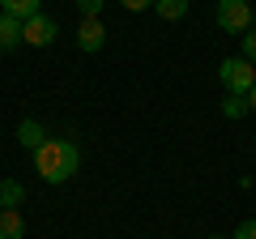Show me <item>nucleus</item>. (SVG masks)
Listing matches in <instances>:
<instances>
[{"mask_svg":"<svg viewBox=\"0 0 256 239\" xmlns=\"http://www.w3.org/2000/svg\"><path fill=\"white\" fill-rule=\"evenodd\" d=\"M230 239H256V218H248L244 226H235V235Z\"/></svg>","mask_w":256,"mask_h":239,"instance_id":"obj_16","label":"nucleus"},{"mask_svg":"<svg viewBox=\"0 0 256 239\" xmlns=\"http://www.w3.org/2000/svg\"><path fill=\"white\" fill-rule=\"evenodd\" d=\"M0 13H9L18 22H30L34 13H43V0H0Z\"/></svg>","mask_w":256,"mask_h":239,"instance_id":"obj_8","label":"nucleus"},{"mask_svg":"<svg viewBox=\"0 0 256 239\" xmlns=\"http://www.w3.org/2000/svg\"><path fill=\"white\" fill-rule=\"evenodd\" d=\"M214 22H218L226 34H239V38H244L248 30H252V4H248V0H218Z\"/></svg>","mask_w":256,"mask_h":239,"instance_id":"obj_3","label":"nucleus"},{"mask_svg":"<svg viewBox=\"0 0 256 239\" xmlns=\"http://www.w3.org/2000/svg\"><path fill=\"white\" fill-rule=\"evenodd\" d=\"M252 30H256V9H252Z\"/></svg>","mask_w":256,"mask_h":239,"instance_id":"obj_18","label":"nucleus"},{"mask_svg":"<svg viewBox=\"0 0 256 239\" xmlns=\"http://www.w3.org/2000/svg\"><path fill=\"white\" fill-rule=\"evenodd\" d=\"M222 116H226V120H244V116H252V107H248V94H226V98H222Z\"/></svg>","mask_w":256,"mask_h":239,"instance_id":"obj_12","label":"nucleus"},{"mask_svg":"<svg viewBox=\"0 0 256 239\" xmlns=\"http://www.w3.org/2000/svg\"><path fill=\"white\" fill-rule=\"evenodd\" d=\"M124 4V13H146V9H154V0H120Z\"/></svg>","mask_w":256,"mask_h":239,"instance_id":"obj_15","label":"nucleus"},{"mask_svg":"<svg viewBox=\"0 0 256 239\" xmlns=\"http://www.w3.org/2000/svg\"><path fill=\"white\" fill-rule=\"evenodd\" d=\"M239 56H244L248 64H256V30H248V34H244V52H239Z\"/></svg>","mask_w":256,"mask_h":239,"instance_id":"obj_14","label":"nucleus"},{"mask_svg":"<svg viewBox=\"0 0 256 239\" xmlns=\"http://www.w3.org/2000/svg\"><path fill=\"white\" fill-rule=\"evenodd\" d=\"M18 141H22V150H30V154H34V150L47 141V128L38 124V120H22V124H18Z\"/></svg>","mask_w":256,"mask_h":239,"instance_id":"obj_6","label":"nucleus"},{"mask_svg":"<svg viewBox=\"0 0 256 239\" xmlns=\"http://www.w3.org/2000/svg\"><path fill=\"white\" fill-rule=\"evenodd\" d=\"M30 158H34V171L43 184H68L77 175V166H82V150L64 137H47Z\"/></svg>","mask_w":256,"mask_h":239,"instance_id":"obj_1","label":"nucleus"},{"mask_svg":"<svg viewBox=\"0 0 256 239\" xmlns=\"http://www.w3.org/2000/svg\"><path fill=\"white\" fill-rule=\"evenodd\" d=\"M188 9H192V0H154V13L162 22H184Z\"/></svg>","mask_w":256,"mask_h":239,"instance_id":"obj_10","label":"nucleus"},{"mask_svg":"<svg viewBox=\"0 0 256 239\" xmlns=\"http://www.w3.org/2000/svg\"><path fill=\"white\" fill-rule=\"evenodd\" d=\"M218 82H222V90H226V94H252L256 64H248L244 56H226V60L218 64Z\"/></svg>","mask_w":256,"mask_h":239,"instance_id":"obj_2","label":"nucleus"},{"mask_svg":"<svg viewBox=\"0 0 256 239\" xmlns=\"http://www.w3.org/2000/svg\"><path fill=\"white\" fill-rule=\"evenodd\" d=\"M56 34H60V22L47 18V13H34L30 22H22V43L26 47H52Z\"/></svg>","mask_w":256,"mask_h":239,"instance_id":"obj_4","label":"nucleus"},{"mask_svg":"<svg viewBox=\"0 0 256 239\" xmlns=\"http://www.w3.org/2000/svg\"><path fill=\"white\" fill-rule=\"evenodd\" d=\"M248 107H252V116H256V86H252V94H248Z\"/></svg>","mask_w":256,"mask_h":239,"instance_id":"obj_17","label":"nucleus"},{"mask_svg":"<svg viewBox=\"0 0 256 239\" xmlns=\"http://www.w3.org/2000/svg\"><path fill=\"white\" fill-rule=\"evenodd\" d=\"M210 239H222V235H210Z\"/></svg>","mask_w":256,"mask_h":239,"instance_id":"obj_19","label":"nucleus"},{"mask_svg":"<svg viewBox=\"0 0 256 239\" xmlns=\"http://www.w3.org/2000/svg\"><path fill=\"white\" fill-rule=\"evenodd\" d=\"M102 4H107V0H77V13H82V18H98Z\"/></svg>","mask_w":256,"mask_h":239,"instance_id":"obj_13","label":"nucleus"},{"mask_svg":"<svg viewBox=\"0 0 256 239\" xmlns=\"http://www.w3.org/2000/svg\"><path fill=\"white\" fill-rule=\"evenodd\" d=\"M77 47H82L86 56H94V52L107 47V30H102L98 18H82V26H77Z\"/></svg>","mask_w":256,"mask_h":239,"instance_id":"obj_5","label":"nucleus"},{"mask_svg":"<svg viewBox=\"0 0 256 239\" xmlns=\"http://www.w3.org/2000/svg\"><path fill=\"white\" fill-rule=\"evenodd\" d=\"M22 201H26V188H22L18 180H0V205H4V210H18Z\"/></svg>","mask_w":256,"mask_h":239,"instance_id":"obj_11","label":"nucleus"},{"mask_svg":"<svg viewBox=\"0 0 256 239\" xmlns=\"http://www.w3.org/2000/svg\"><path fill=\"white\" fill-rule=\"evenodd\" d=\"M0 239H26V218L18 210H0Z\"/></svg>","mask_w":256,"mask_h":239,"instance_id":"obj_9","label":"nucleus"},{"mask_svg":"<svg viewBox=\"0 0 256 239\" xmlns=\"http://www.w3.org/2000/svg\"><path fill=\"white\" fill-rule=\"evenodd\" d=\"M22 47V22L0 13V52H18Z\"/></svg>","mask_w":256,"mask_h":239,"instance_id":"obj_7","label":"nucleus"}]
</instances>
